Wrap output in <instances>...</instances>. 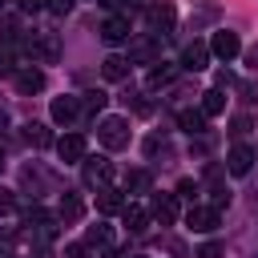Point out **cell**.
Returning <instances> with one entry per match:
<instances>
[{
	"label": "cell",
	"instance_id": "obj_25",
	"mask_svg": "<svg viewBox=\"0 0 258 258\" xmlns=\"http://www.w3.org/2000/svg\"><path fill=\"white\" fill-rule=\"evenodd\" d=\"M222 109H226V93H222V89H206V93H202V113H206V117H218Z\"/></svg>",
	"mask_w": 258,
	"mask_h": 258
},
{
	"label": "cell",
	"instance_id": "obj_4",
	"mask_svg": "<svg viewBox=\"0 0 258 258\" xmlns=\"http://www.w3.org/2000/svg\"><path fill=\"white\" fill-rule=\"evenodd\" d=\"M173 20H177V12H173V4H165V0L145 8V24H149V32H153V36H165V32L173 28Z\"/></svg>",
	"mask_w": 258,
	"mask_h": 258
},
{
	"label": "cell",
	"instance_id": "obj_24",
	"mask_svg": "<svg viewBox=\"0 0 258 258\" xmlns=\"http://www.w3.org/2000/svg\"><path fill=\"white\" fill-rule=\"evenodd\" d=\"M85 246H97V250H105V246H113V230H109L105 222H97V226H89V230H85Z\"/></svg>",
	"mask_w": 258,
	"mask_h": 258
},
{
	"label": "cell",
	"instance_id": "obj_21",
	"mask_svg": "<svg viewBox=\"0 0 258 258\" xmlns=\"http://www.w3.org/2000/svg\"><path fill=\"white\" fill-rule=\"evenodd\" d=\"M173 77H177V64H161L157 60V69H149V89H165V85H173Z\"/></svg>",
	"mask_w": 258,
	"mask_h": 258
},
{
	"label": "cell",
	"instance_id": "obj_26",
	"mask_svg": "<svg viewBox=\"0 0 258 258\" xmlns=\"http://www.w3.org/2000/svg\"><path fill=\"white\" fill-rule=\"evenodd\" d=\"M105 101H109V97H105L101 89H93V93H85V97H81V105H85V113H101V109H105Z\"/></svg>",
	"mask_w": 258,
	"mask_h": 258
},
{
	"label": "cell",
	"instance_id": "obj_6",
	"mask_svg": "<svg viewBox=\"0 0 258 258\" xmlns=\"http://www.w3.org/2000/svg\"><path fill=\"white\" fill-rule=\"evenodd\" d=\"M242 52V40H238V32H230V28H218L214 32V40H210V56H218V60H234Z\"/></svg>",
	"mask_w": 258,
	"mask_h": 258
},
{
	"label": "cell",
	"instance_id": "obj_17",
	"mask_svg": "<svg viewBox=\"0 0 258 258\" xmlns=\"http://www.w3.org/2000/svg\"><path fill=\"white\" fill-rule=\"evenodd\" d=\"M81 214H85V202H81L77 194H60L56 218H60V222H81Z\"/></svg>",
	"mask_w": 258,
	"mask_h": 258
},
{
	"label": "cell",
	"instance_id": "obj_28",
	"mask_svg": "<svg viewBox=\"0 0 258 258\" xmlns=\"http://www.w3.org/2000/svg\"><path fill=\"white\" fill-rule=\"evenodd\" d=\"M16 206H20V202H16V194H12V189H0V214H12Z\"/></svg>",
	"mask_w": 258,
	"mask_h": 258
},
{
	"label": "cell",
	"instance_id": "obj_7",
	"mask_svg": "<svg viewBox=\"0 0 258 258\" xmlns=\"http://www.w3.org/2000/svg\"><path fill=\"white\" fill-rule=\"evenodd\" d=\"M56 157H60L64 165H77V161H85V157H89V145H85V137H81V133H64V137L56 141Z\"/></svg>",
	"mask_w": 258,
	"mask_h": 258
},
{
	"label": "cell",
	"instance_id": "obj_39",
	"mask_svg": "<svg viewBox=\"0 0 258 258\" xmlns=\"http://www.w3.org/2000/svg\"><path fill=\"white\" fill-rule=\"evenodd\" d=\"M0 169H4V153H0Z\"/></svg>",
	"mask_w": 258,
	"mask_h": 258
},
{
	"label": "cell",
	"instance_id": "obj_27",
	"mask_svg": "<svg viewBox=\"0 0 258 258\" xmlns=\"http://www.w3.org/2000/svg\"><path fill=\"white\" fill-rule=\"evenodd\" d=\"M198 258H222V242H202L198 246Z\"/></svg>",
	"mask_w": 258,
	"mask_h": 258
},
{
	"label": "cell",
	"instance_id": "obj_19",
	"mask_svg": "<svg viewBox=\"0 0 258 258\" xmlns=\"http://www.w3.org/2000/svg\"><path fill=\"white\" fill-rule=\"evenodd\" d=\"M177 125H181L189 137H198V133H206V113H202V109H181V113H177Z\"/></svg>",
	"mask_w": 258,
	"mask_h": 258
},
{
	"label": "cell",
	"instance_id": "obj_11",
	"mask_svg": "<svg viewBox=\"0 0 258 258\" xmlns=\"http://www.w3.org/2000/svg\"><path fill=\"white\" fill-rule=\"evenodd\" d=\"M210 64V44L206 40H189L185 48H181V69L185 73H202Z\"/></svg>",
	"mask_w": 258,
	"mask_h": 258
},
{
	"label": "cell",
	"instance_id": "obj_8",
	"mask_svg": "<svg viewBox=\"0 0 258 258\" xmlns=\"http://www.w3.org/2000/svg\"><path fill=\"white\" fill-rule=\"evenodd\" d=\"M177 194H153V202H149V218L153 222H161V226H173L177 222Z\"/></svg>",
	"mask_w": 258,
	"mask_h": 258
},
{
	"label": "cell",
	"instance_id": "obj_14",
	"mask_svg": "<svg viewBox=\"0 0 258 258\" xmlns=\"http://www.w3.org/2000/svg\"><path fill=\"white\" fill-rule=\"evenodd\" d=\"M101 40L105 44H125L129 40V16H109L101 24Z\"/></svg>",
	"mask_w": 258,
	"mask_h": 258
},
{
	"label": "cell",
	"instance_id": "obj_30",
	"mask_svg": "<svg viewBox=\"0 0 258 258\" xmlns=\"http://www.w3.org/2000/svg\"><path fill=\"white\" fill-rule=\"evenodd\" d=\"M177 198H185V202H194V198H198V185H194L189 177H185V181H177Z\"/></svg>",
	"mask_w": 258,
	"mask_h": 258
},
{
	"label": "cell",
	"instance_id": "obj_34",
	"mask_svg": "<svg viewBox=\"0 0 258 258\" xmlns=\"http://www.w3.org/2000/svg\"><path fill=\"white\" fill-rule=\"evenodd\" d=\"M16 4H20L24 12H40V8H44V0H16Z\"/></svg>",
	"mask_w": 258,
	"mask_h": 258
},
{
	"label": "cell",
	"instance_id": "obj_32",
	"mask_svg": "<svg viewBox=\"0 0 258 258\" xmlns=\"http://www.w3.org/2000/svg\"><path fill=\"white\" fill-rule=\"evenodd\" d=\"M242 56H246V64H250V69H254V73H258V40H254V44H250V48H246V52H242Z\"/></svg>",
	"mask_w": 258,
	"mask_h": 258
},
{
	"label": "cell",
	"instance_id": "obj_37",
	"mask_svg": "<svg viewBox=\"0 0 258 258\" xmlns=\"http://www.w3.org/2000/svg\"><path fill=\"white\" fill-rule=\"evenodd\" d=\"M4 125H8V117H4V113H0V129H4Z\"/></svg>",
	"mask_w": 258,
	"mask_h": 258
},
{
	"label": "cell",
	"instance_id": "obj_29",
	"mask_svg": "<svg viewBox=\"0 0 258 258\" xmlns=\"http://www.w3.org/2000/svg\"><path fill=\"white\" fill-rule=\"evenodd\" d=\"M16 64H12V48H0V77H12Z\"/></svg>",
	"mask_w": 258,
	"mask_h": 258
},
{
	"label": "cell",
	"instance_id": "obj_36",
	"mask_svg": "<svg viewBox=\"0 0 258 258\" xmlns=\"http://www.w3.org/2000/svg\"><path fill=\"white\" fill-rule=\"evenodd\" d=\"M101 4H105V8H129L133 0H101Z\"/></svg>",
	"mask_w": 258,
	"mask_h": 258
},
{
	"label": "cell",
	"instance_id": "obj_12",
	"mask_svg": "<svg viewBox=\"0 0 258 258\" xmlns=\"http://www.w3.org/2000/svg\"><path fill=\"white\" fill-rule=\"evenodd\" d=\"M24 218H28V234H36L40 242H48V238L56 234V218H52V214H44L40 206H32Z\"/></svg>",
	"mask_w": 258,
	"mask_h": 258
},
{
	"label": "cell",
	"instance_id": "obj_9",
	"mask_svg": "<svg viewBox=\"0 0 258 258\" xmlns=\"http://www.w3.org/2000/svg\"><path fill=\"white\" fill-rule=\"evenodd\" d=\"M218 218H222V210H218V206H189V214H185L189 230H198V234L218 230Z\"/></svg>",
	"mask_w": 258,
	"mask_h": 258
},
{
	"label": "cell",
	"instance_id": "obj_33",
	"mask_svg": "<svg viewBox=\"0 0 258 258\" xmlns=\"http://www.w3.org/2000/svg\"><path fill=\"white\" fill-rule=\"evenodd\" d=\"M238 93H242L246 101H254V97H258V85H250V81H246V85H238Z\"/></svg>",
	"mask_w": 258,
	"mask_h": 258
},
{
	"label": "cell",
	"instance_id": "obj_20",
	"mask_svg": "<svg viewBox=\"0 0 258 258\" xmlns=\"http://www.w3.org/2000/svg\"><path fill=\"white\" fill-rule=\"evenodd\" d=\"M121 206H125L121 189H113V185H101V189H97V210H101V214H117Z\"/></svg>",
	"mask_w": 258,
	"mask_h": 258
},
{
	"label": "cell",
	"instance_id": "obj_31",
	"mask_svg": "<svg viewBox=\"0 0 258 258\" xmlns=\"http://www.w3.org/2000/svg\"><path fill=\"white\" fill-rule=\"evenodd\" d=\"M44 8H52L56 16H64V12H73V0H48Z\"/></svg>",
	"mask_w": 258,
	"mask_h": 258
},
{
	"label": "cell",
	"instance_id": "obj_22",
	"mask_svg": "<svg viewBox=\"0 0 258 258\" xmlns=\"http://www.w3.org/2000/svg\"><path fill=\"white\" fill-rule=\"evenodd\" d=\"M24 141H28V145H36V149H44V145H52V133H48V125L28 121V125H24Z\"/></svg>",
	"mask_w": 258,
	"mask_h": 258
},
{
	"label": "cell",
	"instance_id": "obj_3",
	"mask_svg": "<svg viewBox=\"0 0 258 258\" xmlns=\"http://www.w3.org/2000/svg\"><path fill=\"white\" fill-rule=\"evenodd\" d=\"M48 113H52V121L56 125H64V129H73L81 117H85V105H81V97H52V105H48Z\"/></svg>",
	"mask_w": 258,
	"mask_h": 258
},
{
	"label": "cell",
	"instance_id": "obj_38",
	"mask_svg": "<svg viewBox=\"0 0 258 258\" xmlns=\"http://www.w3.org/2000/svg\"><path fill=\"white\" fill-rule=\"evenodd\" d=\"M129 258H145V254H129Z\"/></svg>",
	"mask_w": 258,
	"mask_h": 258
},
{
	"label": "cell",
	"instance_id": "obj_23",
	"mask_svg": "<svg viewBox=\"0 0 258 258\" xmlns=\"http://www.w3.org/2000/svg\"><path fill=\"white\" fill-rule=\"evenodd\" d=\"M149 189H153L149 169H133V173H125V194H149Z\"/></svg>",
	"mask_w": 258,
	"mask_h": 258
},
{
	"label": "cell",
	"instance_id": "obj_5",
	"mask_svg": "<svg viewBox=\"0 0 258 258\" xmlns=\"http://www.w3.org/2000/svg\"><path fill=\"white\" fill-rule=\"evenodd\" d=\"M81 177H85V185H109V177H113V161L109 157H85L81 161Z\"/></svg>",
	"mask_w": 258,
	"mask_h": 258
},
{
	"label": "cell",
	"instance_id": "obj_16",
	"mask_svg": "<svg viewBox=\"0 0 258 258\" xmlns=\"http://www.w3.org/2000/svg\"><path fill=\"white\" fill-rule=\"evenodd\" d=\"M129 69H133V64H129V56H117V52L101 60V77H105V81H125V77H129Z\"/></svg>",
	"mask_w": 258,
	"mask_h": 258
},
{
	"label": "cell",
	"instance_id": "obj_2",
	"mask_svg": "<svg viewBox=\"0 0 258 258\" xmlns=\"http://www.w3.org/2000/svg\"><path fill=\"white\" fill-rule=\"evenodd\" d=\"M24 48H28L32 60H44V64H52V60L60 56V40H56V32H32V36L24 40Z\"/></svg>",
	"mask_w": 258,
	"mask_h": 258
},
{
	"label": "cell",
	"instance_id": "obj_13",
	"mask_svg": "<svg viewBox=\"0 0 258 258\" xmlns=\"http://www.w3.org/2000/svg\"><path fill=\"white\" fill-rule=\"evenodd\" d=\"M250 165H254V149L238 141V145L230 149V157H226V169H230L234 177H246V173H250Z\"/></svg>",
	"mask_w": 258,
	"mask_h": 258
},
{
	"label": "cell",
	"instance_id": "obj_18",
	"mask_svg": "<svg viewBox=\"0 0 258 258\" xmlns=\"http://www.w3.org/2000/svg\"><path fill=\"white\" fill-rule=\"evenodd\" d=\"M121 222H125L133 234H141V230L149 226V210H141L137 202H129V206H121Z\"/></svg>",
	"mask_w": 258,
	"mask_h": 258
},
{
	"label": "cell",
	"instance_id": "obj_10",
	"mask_svg": "<svg viewBox=\"0 0 258 258\" xmlns=\"http://www.w3.org/2000/svg\"><path fill=\"white\" fill-rule=\"evenodd\" d=\"M129 64H157V36H137L129 40Z\"/></svg>",
	"mask_w": 258,
	"mask_h": 258
},
{
	"label": "cell",
	"instance_id": "obj_1",
	"mask_svg": "<svg viewBox=\"0 0 258 258\" xmlns=\"http://www.w3.org/2000/svg\"><path fill=\"white\" fill-rule=\"evenodd\" d=\"M97 137H101L105 149H125V145H129V121H125V117H101Z\"/></svg>",
	"mask_w": 258,
	"mask_h": 258
},
{
	"label": "cell",
	"instance_id": "obj_15",
	"mask_svg": "<svg viewBox=\"0 0 258 258\" xmlns=\"http://www.w3.org/2000/svg\"><path fill=\"white\" fill-rule=\"evenodd\" d=\"M12 77H16V89H20V93H40V89H44V73H40V69H32V64L16 69Z\"/></svg>",
	"mask_w": 258,
	"mask_h": 258
},
{
	"label": "cell",
	"instance_id": "obj_35",
	"mask_svg": "<svg viewBox=\"0 0 258 258\" xmlns=\"http://www.w3.org/2000/svg\"><path fill=\"white\" fill-rule=\"evenodd\" d=\"M230 85H234V77H230V73L222 69V73H218V85H214V89H230Z\"/></svg>",
	"mask_w": 258,
	"mask_h": 258
}]
</instances>
